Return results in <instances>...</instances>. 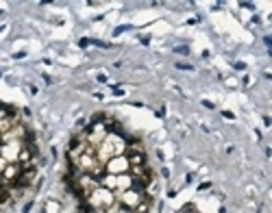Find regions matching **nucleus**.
Here are the masks:
<instances>
[{"label": "nucleus", "mask_w": 272, "mask_h": 213, "mask_svg": "<svg viewBox=\"0 0 272 213\" xmlns=\"http://www.w3.org/2000/svg\"><path fill=\"white\" fill-rule=\"evenodd\" d=\"M126 146H129V141H126L122 135L107 133L105 139L100 141V146L96 148V154H98V159H100L102 163H107L109 159H113V157L124 154L126 152Z\"/></svg>", "instance_id": "f257e3e1"}, {"label": "nucleus", "mask_w": 272, "mask_h": 213, "mask_svg": "<svg viewBox=\"0 0 272 213\" xmlns=\"http://www.w3.org/2000/svg\"><path fill=\"white\" fill-rule=\"evenodd\" d=\"M115 191H111V189H107V187H98V189H94L89 196L85 198V200H81V207L83 209H98V211H105V209H109V207H113L115 205Z\"/></svg>", "instance_id": "f03ea898"}, {"label": "nucleus", "mask_w": 272, "mask_h": 213, "mask_svg": "<svg viewBox=\"0 0 272 213\" xmlns=\"http://www.w3.org/2000/svg\"><path fill=\"white\" fill-rule=\"evenodd\" d=\"M100 185L107 189H111L115 193H120L124 189H131L133 185V176L131 174H102L100 176Z\"/></svg>", "instance_id": "7ed1b4c3"}, {"label": "nucleus", "mask_w": 272, "mask_h": 213, "mask_svg": "<svg viewBox=\"0 0 272 213\" xmlns=\"http://www.w3.org/2000/svg\"><path fill=\"white\" fill-rule=\"evenodd\" d=\"M24 141L22 139H13V141H2L0 144V157L7 163H17V154L22 152Z\"/></svg>", "instance_id": "20e7f679"}, {"label": "nucleus", "mask_w": 272, "mask_h": 213, "mask_svg": "<svg viewBox=\"0 0 272 213\" xmlns=\"http://www.w3.org/2000/svg\"><path fill=\"white\" fill-rule=\"evenodd\" d=\"M146 196V191H137V189H124L120 193H115V200L120 202L122 207H129V209H135L144 200Z\"/></svg>", "instance_id": "39448f33"}, {"label": "nucleus", "mask_w": 272, "mask_h": 213, "mask_svg": "<svg viewBox=\"0 0 272 213\" xmlns=\"http://www.w3.org/2000/svg\"><path fill=\"white\" fill-rule=\"evenodd\" d=\"M129 168H131V163L126 159V154H120L105 163V174H129Z\"/></svg>", "instance_id": "423d86ee"}, {"label": "nucleus", "mask_w": 272, "mask_h": 213, "mask_svg": "<svg viewBox=\"0 0 272 213\" xmlns=\"http://www.w3.org/2000/svg\"><path fill=\"white\" fill-rule=\"evenodd\" d=\"M35 176H37V168H29V170H22V174L15 178L13 183V189H24L29 187V185L35 181Z\"/></svg>", "instance_id": "0eeeda50"}, {"label": "nucleus", "mask_w": 272, "mask_h": 213, "mask_svg": "<svg viewBox=\"0 0 272 213\" xmlns=\"http://www.w3.org/2000/svg\"><path fill=\"white\" fill-rule=\"evenodd\" d=\"M9 196H11V187H7V185H0V205L9 200Z\"/></svg>", "instance_id": "6e6552de"}, {"label": "nucleus", "mask_w": 272, "mask_h": 213, "mask_svg": "<svg viewBox=\"0 0 272 213\" xmlns=\"http://www.w3.org/2000/svg\"><path fill=\"white\" fill-rule=\"evenodd\" d=\"M129 29H131V26H129V24H122V26H118V29L113 31V37H120L122 33H126V31H129Z\"/></svg>", "instance_id": "1a4fd4ad"}, {"label": "nucleus", "mask_w": 272, "mask_h": 213, "mask_svg": "<svg viewBox=\"0 0 272 213\" xmlns=\"http://www.w3.org/2000/svg\"><path fill=\"white\" fill-rule=\"evenodd\" d=\"M176 70H187V72H192L194 65H189V63H181V61H179V63H176Z\"/></svg>", "instance_id": "9d476101"}, {"label": "nucleus", "mask_w": 272, "mask_h": 213, "mask_svg": "<svg viewBox=\"0 0 272 213\" xmlns=\"http://www.w3.org/2000/svg\"><path fill=\"white\" fill-rule=\"evenodd\" d=\"M174 52H176V54H187V52H189V48H187V46H176Z\"/></svg>", "instance_id": "9b49d317"}, {"label": "nucleus", "mask_w": 272, "mask_h": 213, "mask_svg": "<svg viewBox=\"0 0 272 213\" xmlns=\"http://www.w3.org/2000/svg\"><path fill=\"white\" fill-rule=\"evenodd\" d=\"M111 94H113V96H124V89H122V87H115V85H113V87H111Z\"/></svg>", "instance_id": "f8f14e48"}, {"label": "nucleus", "mask_w": 272, "mask_h": 213, "mask_svg": "<svg viewBox=\"0 0 272 213\" xmlns=\"http://www.w3.org/2000/svg\"><path fill=\"white\" fill-rule=\"evenodd\" d=\"M33 209V202H26V205H24V209H22V213H29Z\"/></svg>", "instance_id": "ddd939ff"}, {"label": "nucleus", "mask_w": 272, "mask_h": 213, "mask_svg": "<svg viewBox=\"0 0 272 213\" xmlns=\"http://www.w3.org/2000/svg\"><path fill=\"white\" fill-rule=\"evenodd\" d=\"M78 46H81V48H87V46H89V39H78Z\"/></svg>", "instance_id": "4468645a"}, {"label": "nucleus", "mask_w": 272, "mask_h": 213, "mask_svg": "<svg viewBox=\"0 0 272 213\" xmlns=\"http://www.w3.org/2000/svg\"><path fill=\"white\" fill-rule=\"evenodd\" d=\"M233 68H235V70H244V68H246V65H244V63H242V61H237V63H233Z\"/></svg>", "instance_id": "2eb2a0df"}, {"label": "nucleus", "mask_w": 272, "mask_h": 213, "mask_svg": "<svg viewBox=\"0 0 272 213\" xmlns=\"http://www.w3.org/2000/svg\"><path fill=\"white\" fill-rule=\"evenodd\" d=\"M222 115H224V117H226V120H233V117H235V115H233V113H231V111H222Z\"/></svg>", "instance_id": "dca6fc26"}, {"label": "nucleus", "mask_w": 272, "mask_h": 213, "mask_svg": "<svg viewBox=\"0 0 272 213\" xmlns=\"http://www.w3.org/2000/svg\"><path fill=\"white\" fill-rule=\"evenodd\" d=\"M24 57H26V52H15L13 54V59H24Z\"/></svg>", "instance_id": "f3484780"}, {"label": "nucleus", "mask_w": 272, "mask_h": 213, "mask_svg": "<svg viewBox=\"0 0 272 213\" xmlns=\"http://www.w3.org/2000/svg\"><path fill=\"white\" fill-rule=\"evenodd\" d=\"M203 105H205L207 109H215V107H213V102H209V100H203Z\"/></svg>", "instance_id": "a211bd4d"}, {"label": "nucleus", "mask_w": 272, "mask_h": 213, "mask_svg": "<svg viewBox=\"0 0 272 213\" xmlns=\"http://www.w3.org/2000/svg\"><path fill=\"white\" fill-rule=\"evenodd\" d=\"M5 168H7V161H5V159H2V157H0V172H2V170H5Z\"/></svg>", "instance_id": "6ab92c4d"}, {"label": "nucleus", "mask_w": 272, "mask_h": 213, "mask_svg": "<svg viewBox=\"0 0 272 213\" xmlns=\"http://www.w3.org/2000/svg\"><path fill=\"white\" fill-rule=\"evenodd\" d=\"M244 9H252V7H255V5H252V2H240Z\"/></svg>", "instance_id": "aec40b11"}, {"label": "nucleus", "mask_w": 272, "mask_h": 213, "mask_svg": "<svg viewBox=\"0 0 272 213\" xmlns=\"http://www.w3.org/2000/svg\"><path fill=\"white\" fill-rule=\"evenodd\" d=\"M142 44H144V46H148V44H150V37H148V35H146V37H142Z\"/></svg>", "instance_id": "412c9836"}, {"label": "nucleus", "mask_w": 272, "mask_h": 213, "mask_svg": "<svg viewBox=\"0 0 272 213\" xmlns=\"http://www.w3.org/2000/svg\"><path fill=\"white\" fill-rule=\"evenodd\" d=\"M98 81H100V83H107V74H98Z\"/></svg>", "instance_id": "4be33fe9"}, {"label": "nucleus", "mask_w": 272, "mask_h": 213, "mask_svg": "<svg viewBox=\"0 0 272 213\" xmlns=\"http://www.w3.org/2000/svg\"><path fill=\"white\" fill-rule=\"evenodd\" d=\"M0 31H2V26H0Z\"/></svg>", "instance_id": "5701e85b"}, {"label": "nucleus", "mask_w": 272, "mask_h": 213, "mask_svg": "<svg viewBox=\"0 0 272 213\" xmlns=\"http://www.w3.org/2000/svg\"><path fill=\"white\" fill-rule=\"evenodd\" d=\"M41 213H46V211H41Z\"/></svg>", "instance_id": "b1692460"}, {"label": "nucleus", "mask_w": 272, "mask_h": 213, "mask_svg": "<svg viewBox=\"0 0 272 213\" xmlns=\"http://www.w3.org/2000/svg\"><path fill=\"white\" fill-rule=\"evenodd\" d=\"M0 76H2V74H0Z\"/></svg>", "instance_id": "393cba45"}]
</instances>
